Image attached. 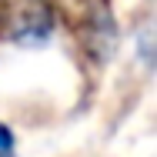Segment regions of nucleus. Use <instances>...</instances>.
<instances>
[{
  "label": "nucleus",
  "instance_id": "nucleus-1",
  "mask_svg": "<svg viewBox=\"0 0 157 157\" xmlns=\"http://www.w3.org/2000/svg\"><path fill=\"white\" fill-rule=\"evenodd\" d=\"M0 157H13V134L7 124H0Z\"/></svg>",
  "mask_w": 157,
  "mask_h": 157
},
{
  "label": "nucleus",
  "instance_id": "nucleus-2",
  "mask_svg": "<svg viewBox=\"0 0 157 157\" xmlns=\"http://www.w3.org/2000/svg\"><path fill=\"white\" fill-rule=\"evenodd\" d=\"M0 20H3V17H0Z\"/></svg>",
  "mask_w": 157,
  "mask_h": 157
}]
</instances>
